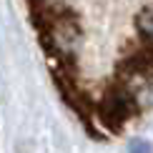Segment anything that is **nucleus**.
Masks as SVG:
<instances>
[{
    "label": "nucleus",
    "instance_id": "nucleus-1",
    "mask_svg": "<svg viewBox=\"0 0 153 153\" xmlns=\"http://www.w3.org/2000/svg\"><path fill=\"white\" fill-rule=\"evenodd\" d=\"M65 105L116 136L153 93V0H25Z\"/></svg>",
    "mask_w": 153,
    "mask_h": 153
},
{
    "label": "nucleus",
    "instance_id": "nucleus-2",
    "mask_svg": "<svg viewBox=\"0 0 153 153\" xmlns=\"http://www.w3.org/2000/svg\"><path fill=\"white\" fill-rule=\"evenodd\" d=\"M128 153H153V148H151V143L146 138H136V141H131Z\"/></svg>",
    "mask_w": 153,
    "mask_h": 153
}]
</instances>
